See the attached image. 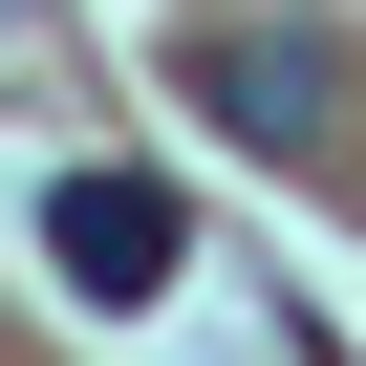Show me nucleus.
Masks as SVG:
<instances>
[{
	"instance_id": "f257e3e1",
	"label": "nucleus",
	"mask_w": 366,
	"mask_h": 366,
	"mask_svg": "<svg viewBox=\"0 0 366 366\" xmlns=\"http://www.w3.org/2000/svg\"><path fill=\"white\" fill-rule=\"evenodd\" d=\"M44 259H65V302H172L194 216H172V172H65L44 194Z\"/></svg>"
},
{
	"instance_id": "f03ea898",
	"label": "nucleus",
	"mask_w": 366,
	"mask_h": 366,
	"mask_svg": "<svg viewBox=\"0 0 366 366\" xmlns=\"http://www.w3.org/2000/svg\"><path fill=\"white\" fill-rule=\"evenodd\" d=\"M194 108H216L237 151H323V108H345V65H323L302 22H216V44H194Z\"/></svg>"
}]
</instances>
